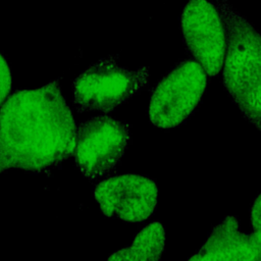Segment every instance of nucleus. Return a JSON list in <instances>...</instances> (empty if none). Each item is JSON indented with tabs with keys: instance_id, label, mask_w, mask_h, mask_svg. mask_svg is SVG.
<instances>
[{
	"instance_id": "7ed1b4c3",
	"label": "nucleus",
	"mask_w": 261,
	"mask_h": 261,
	"mask_svg": "<svg viewBox=\"0 0 261 261\" xmlns=\"http://www.w3.org/2000/svg\"><path fill=\"white\" fill-rule=\"evenodd\" d=\"M149 80V68L136 70L118 65L113 56L102 58L72 82L73 103L79 112L108 113L128 101Z\"/></svg>"
},
{
	"instance_id": "9d476101",
	"label": "nucleus",
	"mask_w": 261,
	"mask_h": 261,
	"mask_svg": "<svg viewBox=\"0 0 261 261\" xmlns=\"http://www.w3.org/2000/svg\"><path fill=\"white\" fill-rule=\"evenodd\" d=\"M11 88V73L7 61L0 53V105L7 97Z\"/></svg>"
},
{
	"instance_id": "20e7f679",
	"label": "nucleus",
	"mask_w": 261,
	"mask_h": 261,
	"mask_svg": "<svg viewBox=\"0 0 261 261\" xmlns=\"http://www.w3.org/2000/svg\"><path fill=\"white\" fill-rule=\"evenodd\" d=\"M202 65L185 59L174 65L154 89L150 104V121L161 128L176 127L194 111L206 89L207 76Z\"/></svg>"
},
{
	"instance_id": "f03ea898",
	"label": "nucleus",
	"mask_w": 261,
	"mask_h": 261,
	"mask_svg": "<svg viewBox=\"0 0 261 261\" xmlns=\"http://www.w3.org/2000/svg\"><path fill=\"white\" fill-rule=\"evenodd\" d=\"M215 5L226 37L223 85L243 117L261 132V34L228 0Z\"/></svg>"
},
{
	"instance_id": "39448f33",
	"label": "nucleus",
	"mask_w": 261,
	"mask_h": 261,
	"mask_svg": "<svg viewBox=\"0 0 261 261\" xmlns=\"http://www.w3.org/2000/svg\"><path fill=\"white\" fill-rule=\"evenodd\" d=\"M128 142L129 126L123 121L107 115L81 121L75 130V166L91 180L108 175L123 156Z\"/></svg>"
},
{
	"instance_id": "9b49d317",
	"label": "nucleus",
	"mask_w": 261,
	"mask_h": 261,
	"mask_svg": "<svg viewBox=\"0 0 261 261\" xmlns=\"http://www.w3.org/2000/svg\"><path fill=\"white\" fill-rule=\"evenodd\" d=\"M253 233L261 246V193L256 197L250 211Z\"/></svg>"
},
{
	"instance_id": "423d86ee",
	"label": "nucleus",
	"mask_w": 261,
	"mask_h": 261,
	"mask_svg": "<svg viewBox=\"0 0 261 261\" xmlns=\"http://www.w3.org/2000/svg\"><path fill=\"white\" fill-rule=\"evenodd\" d=\"M185 43L208 75H216L223 65L226 37L216 5L208 0H190L181 13Z\"/></svg>"
},
{
	"instance_id": "0eeeda50",
	"label": "nucleus",
	"mask_w": 261,
	"mask_h": 261,
	"mask_svg": "<svg viewBox=\"0 0 261 261\" xmlns=\"http://www.w3.org/2000/svg\"><path fill=\"white\" fill-rule=\"evenodd\" d=\"M93 196L105 216L136 223L146 220L154 212L158 188L147 176L127 173L100 181Z\"/></svg>"
},
{
	"instance_id": "6e6552de",
	"label": "nucleus",
	"mask_w": 261,
	"mask_h": 261,
	"mask_svg": "<svg viewBox=\"0 0 261 261\" xmlns=\"http://www.w3.org/2000/svg\"><path fill=\"white\" fill-rule=\"evenodd\" d=\"M189 260L261 261V246L253 232L240 231L236 216H225Z\"/></svg>"
},
{
	"instance_id": "f257e3e1",
	"label": "nucleus",
	"mask_w": 261,
	"mask_h": 261,
	"mask_svg": "<svg viewBox=\"0 0 261 261\" xmlns=\"http://www.w3.org/2000/svg\"><path fill=\"white\" fill-rule=\"evenodd\" d=\"M58 82L17 91L2 106L0 173L46 172L72 155L76 127Z\"/></svg>"
},
{
	"instance_id": "1a4fd4ad",
	"label": "nucleus",
	"mask_w": 261,
	"mask_h": 261,
	"mask_svg": "<svg viewBox=\"0 0 261 261\" xmlns=\"http://www.w3.org/2000/svg\"><path fill=\"white\" fill-rule=\"evenodd\" d=\"M165 229L159 221L146 225L129 247L116 251L108 260H159L164 251Z\"/></svg>"
}]
</instances>
